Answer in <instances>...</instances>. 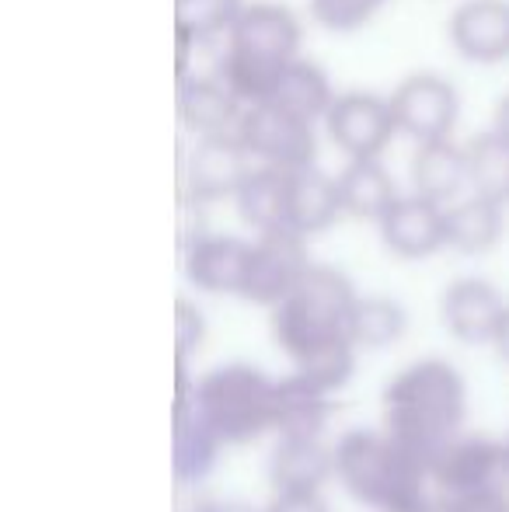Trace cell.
<instances>
[{
	"instance_id": "11",
	"label": "cell",
	"mask_w": 509,
	"mask_h": 512,
	"mask_svg": "<svg viewBox=\"0 0 509 512\" xmlns=\"http://www.w3.org/2000/svg\"><path fill=\"white\" fill-rule=\"evenodd\" d=\"M307 255V237L293 230H272L258 234L252 241V262H248V279L241 300H252L258 307H276L293 293V286L311 269Z\"/></svg>"
},
{
	"instance_id": "7",
	"label": "cell",
	"mask_w": 509,
	"mask_h": 512,
	"mask_svg": "<svg viewBox=\"0 0 509 512\" xmlns=\"http://www.w3.org/2000/svg\"><path fill=\"white\" fill-rule=\"evenodd\" d=\"M391 108L398 133L412 136L415 143L454 140V126L461 119V95L436 70H415L401 77L391 91Z\"/></svg>"
},
{
	"instance_id": "35",
	"label": "cell",
	"mask_w": 509,
	"mask_h": 512,
	"mask_svg": "<svg viewBox=\"0 0 509 512\" xmlns=\"http://www.w3.org/2000/svg\"><path fill=\"white\" fill-rule=\"evenodd\" d=\"M196 512H258V509L245 506V502H224V499H217V502H203V506H196Z\"/></svg>"
},
{
	"instance_id": "29",
	"label": "cell",
	"mask_w": 509,
	"mask_h": 512,
	"mask_svg": "<svg viewBox=\"0 0 509 512\" xmlns=\"http://www.w3.org/2000/svg\"><path fill=\"white\" fill-rule=\"evenodd\" d=\"M391 0H307V11L325 32H360Z\"/></svg>"
},
{
	"instance_id": "20",
	"label": "cell",
	"mask_w": 509,
	"mask_h": 512,
	"mask_svg": "<svg viewBox=\"0 0 509 512\" xmlns=\"http://www.w3.org/2000/svg\"><path fill=\"white\" fill-rule=\"evenodd\" d=\"M192 394L175 401V453H171V467H175V478L182 485L203 481L213 471V464H217V450H220L217 432L196 411Z\"/></svg>"
},
{
	"instance_id": "1",
	"label": "cell",
	"mask_w": 509,
	"mask_h": 512,
	"mask_svg": "<svg viewBox=\"0 0 509 512\" xmlns=\"http://www.w3.org/2000/svg\"><path fill=\"white\" fill-rule=\"evenodd\" d=\"M360 300L346 272L318 265L304 272L283 304L272 307L269 328L279 349L290 356L300 377L321 391H339L356 366V345L349 342V317Z\"/></svg>"
},
{
	"instance_id": "13",
	"label": "cell",
	"mask_w": 509,
	"mask_h": 512,
	"mask_svg": "<svg viewBox=\"0 0 509 512\" xmlns=\"http://www.w3.org/2000/svg\"><path fill=\"white\" fill-rule=\"evenodd\" d=\"M450 46L468 63L509 60V0H461L447 21Z\"/></svg>"
},
{
	"instance_id": "3",
	"label": "cell",
	"mask_w": 509,
	"mask_h": 512,
	"mask_svg": "<svg viewBox=\"0 0 509 512\" xmlns=\"http://www.w3.org/2000/svg\"><path fill=\"white\" fill-rule=\"evenodd\" d=\"M304 28L286 4L252 0L227 35L217 77L245 105L269 102L283 74L300 60Z\"/></svg>"
},
{
	"instance_id": "2",
	"label": "cell",
	"mask_w": 509,
	"mask_h": 512,
	"mask_svg": "<svg viewBox=\"0 0 509 512\" xmlns=\"http://www.w3.org/2000/svg\"><path fill=\"white\" fill-rule=\"evenodd\" d=\"M468 415V384L447 359H419L384 387V432L433 464Z\"/></svg>"
},
{
	"instance_id": "34",
	"label": "cell",
	"mask_w": 509,
	"mask_h": 512,
	"mask_svg": "<svg viewBox=\"0 0 509 512\" xmlns=\"http://www.w3.org/2000/svg\"><path fill=\"white\" fill-rule=\"evenodd\" d=\"M492 129L509 140V91L496 102V112H492Z\"/></svg>"
},
{
	"instance_id": "31",
	"label": "cell",
	"mask_w": 509,
	"mask_h": 512,
	"mask_svg": "<svg viewBox=\"0 0 509 512\" xmlns=\"http://www.w3.org/2000/svg\"><path fill=\"white\" fill-rule=\"evenodd\" d=\"M450 512H509V495L503 488H492V492H475L464 495V499H447Z\"/></svg>"
},
{
	"instance_id": "10",
	"label": "cell",
	"mask_w": 509,
	"mask_h": 512,
	"mask_svg": "<svg viewBox=\"0 0 509 512\" xmlns=\"http://www.w3.org/2000/svg\"><path fill=\"white\" fill-rule=\"evenodd\" d=\"M440 499H464L475 492L503 488L509 478V446L485 436H457L429 464Z\"/></svg>"
},
{
	"instance_id": "33",
	"label": "cell",
	"mask_w": 509,
	"mask_h": 512,
	"mask_svg": "<svg viewBox=\"0 0 509 512\" xmlns=\"http://www.w3.org/2000/svg\"><path fill=\"white\" fill-rule=\"evenodd\" d=\"M265 512H328V506L321 499V492H307V495H276Z\"/></svg>"
},
{
	"instance_id": "14",
	"label": "cell",
	"mask_w": 509,
	"mask_h": 512,
	"mask_svg": "<svg viewBox=\"0 0 509 512\" xmlns=\"http://www.w3.org/2000/svg\"><path fill=\"white\" fill-rule=\"evenodd\" d=\"M503 314H506V300L499 297V290L489 279H478V276L454 279L440 297L443 328L464 345L496 342Z\"/></svg>"
},
{
	"instance_id": "15",
	"label": "cell",
	"mask_w": 509,
	"mask_h": 512,
	"mask_svg": "<svg viewBox=\"0 0 509 512\" xmlns=\"http://www.w3.org/2000/svg\"><path fill=\"white\" fill-rule=\"evenodd\" d=\"M377 230H381V241L391 255L422 262V258L447 248V209L415 196V192L398 196V203L387 209Z\"/></svg>"
},
{
	"instance_id": "8",
	"label": "cell",
	"mask_w": 509,
	"mask_h": 512,
	"mask_svg": "<svg viewBox=\"0 0 509 512\" xmlns=\"http://www.w3.org/2000/svg\"><path fill=\"white\" fill-rule=\"evenodd\" d=\"M325 133L349 161H381V154L398 136L391 98L374 91H342L325 115Z\"/></svg>"
},
{
	"instance_id": "26",
	"label": "cell",
	"mask_w": 509,
	"mask_h": 512,
	"mask_svg": "<svg viewBox=\"0 0 509 512\" xmlns=\"http://www.w3.org/2000/svg\"><path fill=\"white\" fill-rule=\"evenodd\" d=\"M468 154V192L482 196L489 203L506 206L509 203V140L496 129L471 136L464 143Z\"/></svg>"
},
{
	"instance_id": "24",
	"label": "cell",
	"mask_w": 509,
	"mask_h": 512,
	"mask_svg": "<svg viewBox=\"0 0 509 512\" xmlns=\"http://www.w3.org/2000/svg\"><path fill=\"white\" fill-rule=\"evenodd\" d=\"M269 102L286 108V112L297 115V119H304V122H325L328 108L335 102L328 70L321 67V63L300 56V60L283 74V81H279V88L272 91Z\"/></svg>"
},
{
	"instance_id": "12",
	"label": "cell",
	"mask_w": 509,
	"mask_h": 512,
	"mask_svg": "<svg viewBox=\"0 0 509 512\" xmlns=\"http://www.w3.org/2000/svg\"><path fill=\"white\" fill-rule=\"evenodd\" d=\"M252 262V241L234 234H206L182 251V272L196 290L241 297Z\"/></svg>"
},
{
	"instance_id": "37",
	"label": "cell",
	"mask_w": 509,
	"mask_h": 512,
	"mask_svg": "<svg viewBox=\"0 0 509 512\" xmlns=\"http://www.w3.org/2000/svg\"><path fill=\"white\" fill-rule=\"evenodd\" d=\"M506 446H509V443H506Z\"/></svg>"
},
{
	"instance_id": "17",
	"label": "cell",
	"mask_w": 509,
	"mask_h": 512,
	"mask_svg": "<svg viewBox=\"0 0 509 512\" xmlns=\"http://www.w3.org/2000/svg\"><path fill=\"white\" fill-rule=\"evenodd\" d=\"M408 178H412L415 196L429 199V203L443 209L454 206L457 199H464V189H468V154H464V143H415Z\"/></svg>"
},
{
	"instance_id": "4",
	"label": "cell",
	"mask_w": 509,
	"mask_h": 512,
	"mask_svg": "<svg viewBox=\"0 0 509 512\" xmlns=\"http://www.w3.org/2000/svg\"><path fill=\"white\" fill-rule=\"evenodd\" d=\"M335 478L353 499L381 512H422L433 499V471L387 432L356 429L335 443Z\"/></svg>"
},
{
	"instance_id": "27",
	"label": "cell",
	"mask_w": 509,
	"mask_h": 512,
	"mask_svg": "<svg viewBox=\"0 0 509 512\" xmlns=\"http://www.w3.org/2000/svg\"><path fill=\"white\" fill-rule=\"evenodd\" d=\"M408 331V314L391 297H360L349 317V342L356 349H387Z\"/></svg>"
},
{
	"instance_id": "16",
	"label": "cell",
	"mask_w": 509,
	"mask_h": 512,
	"mask_svg": "<svg viewBox=\"0 0 509 512\" xmlns=\"http://www.w3.org/2000/svg\"><path fill=\"white\" fill-rule=\"evenodd\" d=\"M245 102L220 81L213 77H196L178 84V122L182 129L196 133V140L203 136H227L238 133V122L245 115Z\"/></svg>"
},
{
	"instance_id": "9",
	"label": "cell",
	"mask_w": 509,
	"mask_h": 512,
	"mask_svg": "<svg viewBox=\"0 0 509 512\" xmlns=\"http://www.w3.org/2000/svg\"><path fill=\"white\" fill-rule=\"evenodd\" d=\"M255 161L238 140V133L227 136H203L189 154H182V196L210 206L220 199H234L245 178L252 175Z\"/></svg>"
},
{
	"instance_id": "28",
	"label": "cell",
	"mask_w": 509,
	"mask_h": 512,
	"mask_svg": "<svg viewBox=\"0 0 509 512\" xmlns=\"http://www.w3.org/2000/svg\"><path fill=\"white\" fill-rule=\"evenodd\" d=\"M245 7V0H175V25L189 28L206 42L217 35H231Z\"/></svg>"
},
{
	"instance_id": "23",
	"label": "cell",
	"mask_w": 509,
	"mask_h": 512,
	"mask_svg": "<svg viewBox=\"0 0 509 512\" xmlns=\"http://www.w3.org/2000/svg\"><path fill=\"white\" fill-rule=\"evenodd\" d=\"M339 196L342 213L381 223L387 209L398 203V185L381 161H349L339 171Z\"/></svg>"
},
{
	"instance_id": "30",
	"label": "cell",
	"mask_w": 509,
	"mask_h": 512,
	"mask_svg": "<svg viewBox=\"0 0 509 512\" xmlns=\"http://www.w3.org/2000/svg\"><path fill=\"white\" fill-rule=\"evenodd\" d=\"M175 342H178V363H185V359H189L192 352L203 349V342H206L203 310L196 304H189L185 297L175 304Z\"/></svg>"
},
{
	"instance_id": "36",
	"label": "cell",
	"mask_w": 509,
	"mask_h": 512,
	"mask_svg": "<svg viewBox=\"0 0 509 512\" xmlns=\"http://www.w3.org/2000/svg\"><path fill=\"white\" fill-rule=\"evenodd\" d=\"M496 352L509 363V304H506V314H503V324H499V331H496Z\"/></svg>"
},
{
	"instance_id": "22",
	"label": "cell",
	"mask_w": 509,
	"mask_h": 512,
	"mask_svg": "<svg viewBox=\"0 0 509 512\" xmlns=\"http://www.w3.org/2000/svg\"><path fill=\"white\" fill-rule=\"evenodd\" d=\"M506 206L489 203L482 196H464L447 206V248L461 255H485L503 241Z\"/></svg>"
},
{
	"instance_id": "32",
	"label": "cell",
	"mask_w": 509,
	"mask_h": 512,
	"mask_svg": "<svg viewBox=\"0 0 509 512\" xmlns=\"http://www.w3.org/2000/svg\"><path fill=\"white\" fill-rule=\"evenodd\" d=\"M199 42H203L199 35H192L189 28H178L175 25V49H178V56H175V74H178V84L189 81V77H192V56H196Z\"/></svg>"
},
{
	"instance_id": "19",
	"label": "cell",
	"mask_w": 509,
	"mask_h": 512,
	"mask_svg": "<svg viewBox=\"0 0 509 512\" xmlns=\"http://www.w3.org/2000/svg\"><path fill=\"white\" fill-rule=\"evenodd\" d=\"M269 478L276 495L321 492L335 478V446L321 439H279L269 460Z\"/></svg>"
},
{
	"instance_id": "6",
	"label": "cell",
	"mask_w": 509,
	"mask_h": 512,
	"mask_svg": "<svg viewBox=\"0 0 509 512\" xmlns=\"http://www.w3.org/2000/svg\"><path fill=\"white\" fill-rule=\"evenodd\" d=\"M238 140L252 154L255 164L279 171L314 168L318 161V133L314 122H304L290 115L286 108L272 102L248 105L238 122Z\"/></svg>"
},
{
	"instance_id": "21",
	"label": "cell",
	"mask_w": 509,
	"mask_h": 512,
	"mask_svg": "<svg viewBox=\"0 0 509 512\" xmlns=\"http://www.w3.org/2000/svg\"><path fill=\"white\" fill-rule=\"evenodd\" d=\"M328 391L311 384L307 377L293 373L283 377L276 387V432L279 439H321V429L328 422Z\"/></svg>"
},
{
	"instance_id": "5",
	"label": "cell",
	"mask_w": 509,
	"mask_h": 512,
	"mask_svg": "<svg viewBox=\"0 0 509 512\" xmlns=\"http://www.w3.org/2000/svg\"><path fill=\"white\" fill-rule=\"evenodd\" d=\"M276 387L279 380L252 363H227L199 380L192 401L220 443H252L276 429Z\"/></svg>"
},
{
	"instance_id": "25",
	"label": "cell",
	"mask_w": 509,
	"mask_h": 512,
	"mask_svg": "<svg viewBox=\"0 0 509 512\" xmlns=\"http://www.w3.org/2000/svg\"><path fill=\"white\" fill-rule=\"evenodd\" d=\"M238 216L255 230V234H272L286 230V171L255 164L252 175L234 196Z\"/></svg>"
},
{
	"instance_id": "18",
	"label": "cell",
	"mask_w": 509,
	"mask_h": 512,
	"mask_svg": "<svg viewBox=\"0 0 509 512\" xmlns=\"http://www.w3.org/2000/svg\"><path fill=\"white\" fill-rule=\"evenodd\" d=\"M342 216V196H339V178L328 171L300 168L286 171V230L300 237H311L328 230Z\"/></svg>"
}]
</instances>
